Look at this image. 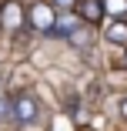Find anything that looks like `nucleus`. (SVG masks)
Instances as JSON below:
<instances>
[{"instance_id": "f257e3e1", "label": "nucleus", "mask_w": 127, "mask_h": 131, "mask_svg": "<svg viewBox=\"0 0 127 131\" xmlns=\"http://www.w3.org/2000/svg\"><path fill=\"white\" fill-rule=\"evenodd\" d=\"M27 20H30V27L34 30H40V34H50V27H54V7L50 4H34L30 10H27Z\"/></svg>"}, {"instance_id": "f03ea898", "label": "nucleus", "mask_w": 127, "mask_h": 131, "mask_svg": "<svg viewBox=\"0 0 127 131\" xmlns=\"http://www.w3.org/2000/svg\"><path fill=\"white\" fill-rule=\"evenodd\" d=\"M13 118H17L20 124H34V121H37V97H34V94L13 97Z\"/></svg>"}, {"instance_id": "7ed1b4c3", "label": "nucleus", "mask_w": 127, "mask_h": 131, "mask_svg": "<svg viewBox=\"0 0 127 131\" xmlns=\"http://www.w3.org/2000/svg\"><path fill=\"white\" fill-rule=\"evenodd\" d=\"M23 7L17 4V0H7L4 7H0V24H4L7 30H20V24H23Z\"/></svg>"}, {"instance_id": "20e7f679", "label": "nucleus", "mask_w": 127, "mask_h": 131, "mask_svg": "<svg viewBox=\"0 0 127 131\" xmlns=\"http://www.w3.org/2000/svg\"><path fill=\"white\" fill-rule=\"evenodd\" d=\"M104 17V0H80V20L84 24H97Z\"/></svg>"}, {"instance_id": "39448f33", "label": "nucleus", "mask_w": 127, "mask_h": 131, "mask_svg": "<svg viewBox=\"0 0 127 131\" xmlns=\"http://www.w3.org/2000/svg\"><path fill=\"white\" fill-rule=\"evenodd\" d=\"M107 40H110V44H117V47H124V44H127V20H124V17L110 20V27H107Z\"/></svg>"}, {"instance_id": "423d86ee", "label": "nucleus", "mask_w": 127, "mask_h": 131, "mask_svg": "<svg viewBox=\"0 0 127 131\" xmlns=\"http://www.w3.org/2000/svg\"><path fill=\"white\" fill-rule=\"evenodd\" d=\"M74 27H77V17H74V14H70V17H57L54 27H50V34H54V37H67Z\"/></svg>"}, {"instance_id": "0eeeda50", "label": "nucleus", "mask_w": 127, "mask_h": 131, "mask_svg": "<svg viewBox=\"0 0 127 131\" xmlns=\"http://www.w3.org/2000/svg\"><path fill=\"white\" fill-rule=\"evenodd\" d=\"M104 14H110V17H127V0H104Z\"/></svg>"}, {"instance_id": "6e6552de", "label": "nucleus", "mask_w": 127, "mask_h": 131, "mask_svg": "<svg viewBox=\"0 0 127 131\" xmlns=\"http://www.w3.org/2000/svg\"><path fill=\"white\" fill-rule=\"evenodd\" d=\"M67 40H70V44H77V47H87L90 34H87V30H80V27H74V30L67 34Z\"/></svg>"}, {"instance_id": "1a4fd4ad", "label": "nucleus", "mask_w": 127, "mask_h": 131, "mask_svg": "<svg viewBox=\"0 0 127 131\" xmlns=\"http://www.w3.org/2000/svg\"><path fill=\"white\" fill-rule=\"evenodd\" d=\"M7 118H13V101L0 97V121H7Z\"/></svg>"}, {"instance_id": "9d476101", "label": "nucleus", "mask_w": 127, "mask_h": 131, "mask_svg": "<svg viewBox=\"0 0 127 131\" xmlns=\"http://www.w3.org/2000/svg\"><path fill=\"white\" fill-rule=\"evenodd\" d=\"M74 4L77 0H54V7H64V10H74Z\"/></svg>"}, {"instance_id": "9b49d317", "label": "nucleus", "mask_w": 127, "mask_h": 131, "mask_svg": "<svg viewBox=\"0 0 127 131\" xmlns=\"http://www.w3.org/2000/svg\"><path fill=\"white\" fill-rule=\"evenodd\" d=\"M120 118H127V97L120 101Z\"/></svg>"}, {"instance_id": "f8f14e48", "label": "nucleus", "mask_w": 127, "mask_h": 131, "mask_svg": "<svg viewBox=\"0 0 127 131\" xmlns=\"http://www.w3.org/2000/svg\"><path fill=\"white\" fill-rule=\"evenodd\" d=\"M120 64H124V67H127V54H124V57H120Z\"/></svg>"}]
</instances>
